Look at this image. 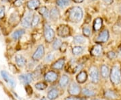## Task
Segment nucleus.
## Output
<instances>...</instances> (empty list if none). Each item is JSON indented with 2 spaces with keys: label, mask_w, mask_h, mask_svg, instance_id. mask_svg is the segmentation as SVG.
Here are the masks:
<instances>
[{
  "label": "nucleus",
  "mask_w": 121,
  "mask_h": 100,
  "mask_svg": "<svg viewBox=\"0 0 121 100\" xmlns=\"http://www.w3.org/2000/svg\"><path fill=\"white\" fill-rule=\"evenodd\" d=\"M82 93L84 96H95V93L94 91L91 90L88 88H84L82 90Z\"/></svg>",
  "instance_id": "29"
},
{
  "label": "nucleus",
  "mask_w": 121,
  "mask_h": 100,
  "mask_svg": "<svg viewBox=\"0 0 121 100\" xmlns=\"http://www.w3.org/2000/svg\"><path fill=\"white\" fill-rule=\"evenodd\" d=\"M93 1H94V0H93Z\"/></svg>",
  "instance_id": "44"
},
{
  "label": "nucleus",
  "mask_w": 121,
  "mask_h": 100,
  "mask_svg": "<svg viewBox=\"0 0 121 100\" xmlns=\"http://www.w3.org/2000/svg\"><path fill=\"white\" fill-rule=\"evenodd\" d=\"M102 52V47L101 46V45L99 44H97L95 46H94L93 48L91 50V53L92 55L94 56H99V54Z\"/></svg>",
  "instance_id": "15"
},
{
  "label": "nucleus",
  "mask_w": 121,
  "mask_h": 100,
  "mask_svg": "<svg viewBox=\"0 0 121 100\" xmlns=\"http://www.w3.org/2000/svg\"><path fill=\"white\" fill-rule=\"evenodd\" d=\"M39 0H30L27 3V7L30 10H35L40 6Z\"/></svg>",
  "instance_id": "13"
},
{
  "label": "nucleus",
  "mask_w": 121,
  "mask_h": 100,
  "mask_svg": "<svg viewBox=\"0 0 121 100\" xmlns=\"http://www.w3.org/2000/svg\"><path fill=\"white\" fill-rule=\"evenodd\" d=\"M35 87L39 89V90H44L47 87V85L46 83H43V82H40V83H36L35 85Z\"/></svg>",
  "instance_id": "32"
},
{
  "label": "nucleus",
  "mask_w": 121,
  "mask_h": 100,
  "mask_svg": "<svg viewBox=\"0 0 121 100\" xmlns=\"http://www.w3.org/2000/svg\"><path fill=\"white\" fill-rule=\"evenodd\" d=\"M25 0H16V1L14 2V5L16 6V7H19V6H21L24 2Z\"/></svg>",
  "instance_id": "35"
},
{
  "label": "nucleus",
  "mask_w": 121,
  "mask_h": 100,
  "mask_svg": "<svg viewBox=\"0 0 121 100\" xmlns=\"http://www.w3.org/2000/svg\"><path fill=\"white\" fill-rule=\"evenodd\" d=\"M90 76L93 83H96L98 82L99 78V72L98 69L95 67H91L90 69Z\"/></svg>",
  "instance_id": "7"
},
{
  "label": "nucleus",
  "mask_w": 121,
  "mask_h": 100,
  "mask_svg": "<svg viewBox=\"0 0 121 100\" xmlns=\"http://www.w3.org/2000/svg\"><path fill=\"white\" fill-rule=\"evenodd\" d=\"M59 16V10L56 8H54L51 9V12H50V17L52 20H56L58 19V17Z\"/></svg>",
  "instance_id": "22"
},
{
  "label": "nucleus",
  "mask_w": 121,
  "mask_h": 100,
  "mask_svg": "<svg viewBox=\"0 0 121 100\" xmlns=\"http://www.w3.org/2000/svg\"><path fill=\"white\" fill-rule=\"evenodd\" d=\"M68 92L71 95L73 96H77L80 92V88L78 86V84L75 83H72L69 85L68 88Z\"/></svg>",
  "instance_id": "9"
},
{
  "label": "nucleus",
  "mask_w": 121,
  "mask_h": 100,
  "mask_svg": "<svg viewBox=\"0 0 121 100\" xmlns=\"http://www.w3.org/2000/svg\"><path fill=\"white\" fill-rule=\"evenodd\" d=\"M62 45V42L61 40L59 38H56L55 39V40L54 41V42L52 44V47L55 50H57L59 48H60V46Z\"/></svg>",
  "instance_id": "30"
},
{
  "label": "nucleus",
  "mask_w": 121,
  "mask_h": 100,
  "mask_svg": "<svg viewBox=\"0 0 121 100\" xmlns=\"http://www.w3.org/2000/svg\"><path fill=\"white\" fill-rule=\"evenodd\" d=\"M53 59H54V55H53V54L49 53L47 56L46 57V58H45V61L47 62H49L52 61Z\"/></svg>",
  "instance_id": "34"
},
{
  "label": "nucleus",
  "mask_w": 121,
  "mask_h": 100,
  "mask_svg": "<svg viewBox=\"0 0 121 100\" xmlns=\"http://www.w3.org/2000/svg\"><path fill=\"white\" fill-rule=\"evenodd\" d=\"M83 13L82 9L79 7H73L69 10V20L71 22L78 23L82 20Z\"/></svg>",
  "instance_id": "1"
},
{
  "label": "nucleus",
  "mask_w": 121,
  "mask_h": 100,
  "mask_svg": "<svg viewBox=\"0 0 121 100\" xmlns=\"http://www.w3.org/2000/svg\"><path fill=\"white\" fill-rule=\"evenodd\" d=\"M5 15V8L4 6H0V18L4 16Z\"/></svg>",
  "instance_id": "36"
},
{
  "label": "nucleus",
  "mask_w": 121,
  "mask_h": 100,
  "mask_svg": "<svg viewBox=\"0 0 121 100\" xmlns=\"http://www.w3.org/2000/svg\"><path fill=\"white\" fill-rule=\"evenodd\" d=\"M40 22V17L38 15L35 14L32 17V23H31V26L32 27H36Z\"/></svg>",
  "instance_id": "27"
},
{
  "label": "nucleus",
  "mask_w": 121,
  "mask_h": 100,
  "mask_svg": "<svg viewBox=\"0 0 121 100\" xmlns=\"http://www.w3.org/2000/svg\"><path fill=\"white\" fill-rule=\"evenodd\" d=\"M44 35L45 40L47 42H52L55 38V32L51 28V26L46 24L44 28Z\"/></svg>",
  "instance_id": "3"
},
{
  "label": "nucleus",
  "mask_w": 121,
  "mask_h": 100,
  "mask_svg": "<svg viewBox=\"0 0 121 100\" xmlns=\"http://www.w3.org/2000/svg\"><path fill=\"white\" fill-rule=\"evenodd\" d=\"M87 75L86 72H85V71L80 72L76 77V79H77L78 83H84L87 80Z\"/></svg>",
  "instance_id": "14"
},
{
  "label": "nucleus",
  "mask_w": 121,
  "mask_h": 100,
  "mask_svg": "<svg viewBox=\"0 0 121 100\" xmlns=\"http://www.w3.org/2000/svg\"><path fill=\"white\" fill-rule=\"evenodd\" d=\"M57 34L62 38H66L70 35V28L67 25H60L57 28Z\"/></svg>",
  "instance_id": "4"
},
{
  "label": "nucleus",
  "mask_w": 121,
  "mask_h": 100,
  "mask_svg": "<svg viewBox=\"0 0 121 100\" xmlns=\"http://www.w3.org/2000/svg\"><path fill=\"white\" fill-rule=\"evenodd\" d=\"M74 42L75 44H83L86 42V39L81 35H78L74 37Z\"/></svg>",
  "instance_id": "26"
},
{
  "label": "nucleus",
  "mask_w": 121,
  "mask_h": 100,
  "mask_svg": "<svg viewBox=\"0 0 121 100\" xmlns=\"http://www.w3.org/2000/svg\"><path fill=\"white\" fill-rule=\"evenodd\" d=\"M70 0H56V4L59 7H65L69 4Z\"/></svg>",
  "instance_id": "31"
},
{
  "label": "nucleus",
  "mask_w": 121,
  "mask_h": 100,
  "mask_svg": "<svg viewBox=\"0 0 121 100\" xmlns=\"http://www.w3.org/2000/svg\"><path fill=\"white\" fill-rule=\"evenodd\" d=\"M102 26V19L100 17H98L94 20V30L95 31H98Z\"/></svg>",
  "instance_id": "20"
},
{
  "label": "nucleus",
  "mask_w": 121,
  "mask_h": 100,
  "mask_svg": "<svg viewBox=\"0 0 121 100\" xmlns=\"http://www.w3.org/2000/svg\"><path fill=\"white\" fill-rule=\"evenodd\" d=\"M58 78V75L54 71H50L47 73L46 75L44 76V79L47 81L48 82H53L55 81Z\"/></svg>",
  "instance_id": "12"
},
{
  "label": "nucleus",
  "mask_w": 121,
  "mask_h": 100,
  "mask_svg": "<svg viewBox=\"0 0 121 100\" xmlns=\"http://www.w3.org/2000/svg\"><path fill=\"white\" fill-rule=\"evenodd\" d=\"M84 50V48L82 46H75L72 49V52L74 55H79L80 54H82Z\"/></svg>",
  "instance_id": "25"
},
{
  "label": "nucleus",
  "mask_w": 121,
  "mask_h": 100,
  "mask_svg": "<svg viewBox=\"0 0 121 100\" xmlns=\"http://www.w3.org/2000/svg\"><path fill=\"white\" fill-rule=\"evenodd\" d=\"M101 74L104 78H107L110 74L109 68L106 65H102L101 67Z\"/></svg>",
  "instance_id": "23"
},
{
  "label": "nucleus",
  "mask_w": 121,
  "mask_h": 100,
  "mask_svg": "<svg viewBox=\"0 0 121 100\" xmlns=\"http://www.w3.org/2000/svg\"><path fill=\"white\" fill-rule=\"evenodd\" d=\"M116 56V54L114 52H109L108 53V57L110 59H113Z\"/></svg>",
  "instance_id": "37"
},
{
  "label": "nucleus",
  "mask_w": 121,
  "mask_h": 100,
  "mask_svg": "<svg viewBox=\"0 0 121 100\" xmlns=\"http://www.w3.org/2000/svg\"><path fill=\"white\" fill-rule=\"evenodd\" d=\"M69 82V78L65 75H63L59 81V85L60 87H65L67 86L68 83Z\"/></svg>",
  "instance_id": "19"
},
{
  "label": "nucleus",
  "mask_w": 121,
  "mask_h": 100,
  "mask_svg": "<svg viewBox=\"0 0 121 100\" xmlns=\"http://www.w3.org/2000/svg\"><path fill=\"white\" fill-rule=\"evenodd\" d=\"M41 100H47V99H46L45 97H43V98L41 99Z\"/></svg>",
  "instance_id": "41"
},
{
  "label": "nucleus",
  "mask_w": 121,
  "mask_h": 100,
  "mask_svg": "<svg viewBox=\"0 0 121 100\" xmlns=\"http://www.w3.org/2000/svg\"><path fill=\"white\" fill-rule=\"evenodd\" d=\"M16 62L17 65L20 67H24L26 65V59L24 57L22 56V55H16Z\"/></svg>",
  "instance_id": "17"
},
{
  "label": "nucleus",
  "mask_w": 121,
  "mask_h": 100,
  "mask_svg": "<svg viewBox=\"0 0 121 100\" xmlns=\"http://www.w3.org/2000/svg\"><path fill=\"white\" fill-rule=\"evenodd\" d=\"M83 35H84L85 36L89 37L91 34V31L90 30V28H87V27L83 28Z\"/></svg>",
  "instance_id": "33"
},
{
  "label": "nucleus",
  "mask_w": 121,
  "mask_h": 100,
  "mask_svg": "<svg viewBox=\"0 0 121 100\" xmlns=\"http://www.w3.org/2000/svg\"><path fill=\"white\" fill-rule=\"evenodd\" d=\"M64 100H80L79 98L75 97H69L65 98Z\"/></svg>",
  "instance_id": "38"
},
{
  "label": "nucleus",
  "mask_w": 121,
  "mask_h": 100,
  "mask_svg": "<svg viewBox=\"0 0 121 100\" xmlns=\"http://www.w3.org/2000/svg\"><path fill=\"white\" fill-rule=\"evenodd\" d=\"M59 96V92L56 89H52L48 93V98L51 100H55Z\"/></svg>",
  "instance_id": "18"
},
{
  "label": "nucleus",
  "mask_w": 121,
  "mask_h": 100,
  "mask_svg": "<svg viewBox=\"0 0 121 100\" xmlns=\"http://www.w3.org/2000/svg\"><path fill=\"white\" fill-rule=\"evenodd\" d=\"M44 54V48L43 45H39L32 55V59L35 61H39L43 57Z\"/></svg>",
  "instance_id": "6"
},
{
  "label": "nucleus",
  "mask_w": 121,
  "mask_h": 100,
  "mask_svg": "<svg viewBox=\"0 0 121 100\" xmlns=\"http://www.w3.org/2000/svg\"><path fill=\"white\" fill-rule=\"evenodd\" d=\"M32 13L31 12H28L26 15L24 16V17L22 18V22H21V24L23 27L26 28H28L31 26V23H32Z\"/></svg>",
  "instance_id": "5"
},
{
  "label": "nucleus",
  "mask_w": 121,
  "mask_h": 100,
  "mask_svg": "<svg viewBox=\"0 0 121 100\" xmlns=\"http://www.w3.org/2000/svg\"><path fill=\"white\" fill-rule=\"evenodd\" d=\"M19 79L22 81V83L26 85V84L30 83L32 81V80L33 79V75L31 73L21 75L20 76H19Z\"/></svg>",
  "instance_id": "11"
},
{
  "label": "nucleus",
  "mask_w": 121,
  "mask_h": 100,
  "mask_svg": "<svg viewBox=\"0 0 121 100\" xmlns=\"http://www.w3.org/2000/svg\"><path fill=\"white\" fill-rule=\"evenodd\" d=\"M39 13L40 15H42L45 18H48L50 16V13L48 12V10L46 7H41L39 9Z\"/></svg>",
  "instance_id": "24"
},
{
  "label": "nucleus",
  "mask_w": 121,
  "mask_h": 100,
  "mask_svg": "<svg viewBox=\"0 0 121 100\" xmlns=\"http://www.w3.org/2000/svg\"><path fill=\"white\" fill-rule=\"evenodd\" d=\"M110 79L114 84H119L121 81V71L118 66H114L110 73Z\"/></svg>",
  "instance_id": "2"
},
{
  "label": "nucleus",
  "mask_w": 121,
  "mask_h": 100,
  "mask_svg": "<svg viewBox=\"0 0 121 100\" xmlns=\"http://www.w3.org/2000/svg\"><path fill=\"white\" fill-rule=\"evenodd\" d=\"M64 64H65V61H64V59L61 58L60 60L56 61V62H55V63L52 65V69H54L60 70L63 67Z\"/></svg>",
  "instance_id": "21"
},
{
  "label": "nucleus",
  "mask_w": 121,
  "mask_h": 100,
  "mask_svg": "<svg viewBox=\"0 0 121 100\" xmlns=\"http://www.w3.org/2000/svg\"><path fill=\"white\" fill-rule=\"evenodd\" d=\"M74 2H75V3H82L83 1H84V0H73Z\"/></svg>",
  "instance_id": "40"
},
{
  "label": "nucleus",
  "mask_w": 121,
  "mask_h": 100,
  "mask_svg": "<svg viewBox=\"0 0 121 100\" xmlns=\"http://www.w3.org/2000/svg\"><path fill=\"white\" fill-rule=\"evenodd\" d=\"M106 4H111L113 2V0H103Z\"/></svg>",
  "instance_id": "39"
},
{
  "label": "nucleus",
  "mask_w": 121,
  "mask_h": 100,
  "mask_svg": "<svg viewBox=\"0 0 121 100\" xmlns=\"http://www.w3.org/2000/svg\"></svg>",
  "instance_id": "43"
},
{
  "label": "nucleus",
  "mask_w": 121,
  "mask_h": 100,
  "mask_svg": "<svg viewBox=\"0 0 121 100\" xmlns=\"http://www.w3.org/2000/svg\"><path fill=\"white\" fill-rule=\"evenodd\" d=\"M24 34H25V30L24 29H19L13 32L12 34V38L13 40H17L20 37H22Z\"/></svg>",
  "instance_id": "16"
},
{
  "label": "nucleus",
  "mask_w": 121,
  "mask_h": 100,
  "mask_svg": "<svg viewBox=\"0 0 121 100\" xmlns=\"http://www.w3.org/2000/svg\"><path fill=\"white\" fill-rule=\"evenodd\" d=\"M120 11H121V8H120Z\"/></svg>",
  "instance_id": "42"
},
{
  "label": "nucleus",
  "mask_w": 121,
  "mask_h": 100,
  "mask_svg": "<svg viewBox=\"0 0 121 100\" xmlns=\"http://www.w3.org/2000/svg\"><path fill=\"white\" fill-rule=\"evenodd\" d=\"M108 38H109L108 30H104L98 36L96 42H98V43H104V42H106L108 41Z\"/></svg>",
  "instance_id": "8"
},
{
  "label": "nucleus",
  "mask_w": 121,
  "mask_h": 100,
  "mask_svg": "<svg viewBox=\"0 0 121 100\" xmlns=\"http://www.w3.org/2000/svg\"><path fill=\"white\" fill-rule=\"evenodd\" d=\"M1 77H2V78L4 79L5 81H6V82H8V83H9V85H10L12 87H14L16 86V82H15V81L13 80V79L11 78V77H9V75L8 73L6 71H1Z\"/></svg>",
  "instance_id": "10"
},
{
  "label": "nucleus",
  "mask_w": 121,
  "mask_h": 100,
  "mask_svg": "<svg viewBox=\"0 0 121 100\" xmlns=\"http://www.w3.org/2000/svg\"><path fill=\"white\" fill-rule=\"evenodd\" d=\"M105 96L109 99H116L117 97V95L113 91H106L105 92Z\"/></svg>",
  "instance_id": "28"
}]
</instances>
